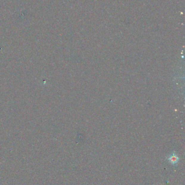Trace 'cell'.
Instances as JSON below:
<instances>
[{"instance_id": "1", "label": "cell", "mask_w": 185, "mask_h": 185, "mask_svg": "<svg viewBox=\"0 0 185 185\" xmlns=\"http://www.w3.org/2000/svg\"><path fill=\"white\" fill-rule=\"evenodd\" d=\"M168 160L170 161V164L176 165L179 161V158L178 155L175 153V152H173L168 156Z\"/></svg>"}]
</instances>
